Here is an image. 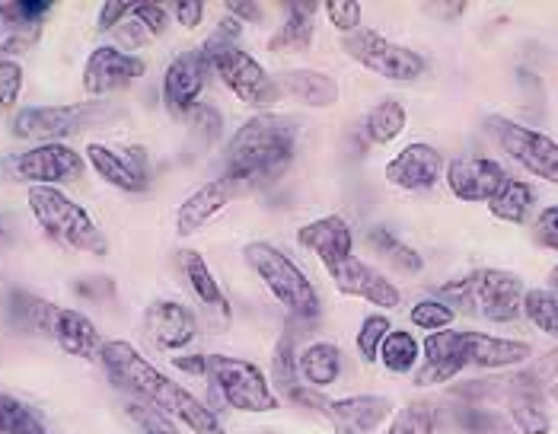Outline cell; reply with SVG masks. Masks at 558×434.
<instances>
[{
	"instance_id": "6da1fadb",
	"label": "cell",
	"mask_w": 558,
	"mask_h": 434,
	"mask_svg": "<svg viewBox=\"0 0 558 434\" xmlns=\"http://www.w3.org/2000/svg\"><path fill=\"white\" fill-rule=\"evenodd\" d=\"M106 374L112 377L116 387L131 393V399L147 402L154 409H160L163 415H170L172 422H182L189 432L195 434H230L223 429V422L217 419L211 406H205L192 390H185L179 381L167 377L163 371H157L137 348L122 339H112L102 346L99 354Z\"/></svg>"
},
{
	"instance_id": "c3c4849f",
	"label": "cell",
	"mask_w": 558,
	"mask_h": 434,
	"mask_svg": "<svg viewBox=\"0 0 558 434\" xmlns=\"http://www.w3.org/2000/svg\"><path fill=\"white\" fill-rule=\"evenodd\" d=\"M172 364H175L182 374L208 377V354H182V358H172Z\"/></svg>"
},
{
	"instance_id": "ffe728a7",
	"label": "cell",
	"mask_w": 558,
	"mask_h": 434,
	"mask_svg": "<svg viewBox=\"0 0 558 434\" xmlns=\"http://www.w3.org/2000/svg\"><path fill=\"white\" fill-rule=\"evenodd\" d=\"M332 281L336 288L348 294V298H361L367 304H374L377 310H396L402 304V291L389 281L387 275L380 268H374L371 262L357 260L351 256L348 262H342L336 272H332Z\"/></svg>"
},
{
	"instance_id": "d590c367",
	"label": "cell",
	"mask_w": 558,
	"mask_h": 434,
	"mask_svg": "<svg viewBox=\"0 0 558 434\" xmlns=\"http://www.w3.org/2000/svg\"><path fill=\"white\" fill-rule=\"evenodd\" d=\"M511 409V422L517 425V432L523 434H549L553 422L543 412V396H514L508 399Z\"/></svg>"
},
{
	"instance_id": "9c48e42d",
	"label": "cell",
	"mask_w": 558,
	"mask_h": 434,
	"mask_svg": "<svg viewBox=\"0 0 558 434\" xmlns=\"http://www.w3.org/2000/svg\"><path fill=\"white\" fill-rule=\"evenodd\" d=\"M342 48L351 61H357L371 74H377L384 81H392V84H412V81H418L428 71L425 55H418L415 48L392 43V39L374 33V29H364V26L357 33L344 36Z\"/></svg>"
},
{
	"instance_id": "d4e9b609",
	"label": "cell",
	"mask_w": 558,
	"mask_h": 434,
	"mask_svg": "<svg viewBox=\"0 0 558 434\" xmlns=\"http://www.w3.org/2000/svg\"><path fill=\"white\" fill-rule=\"evenodd\" d=\"M342 348L332 342H310L298 351V377L310 390H329L342 377Z\"/></svg>"
},
{
	"instance_id": "60d3db41",
	"label": "cell",
	"mask_w": 558,
	"mask_h": 434,
	"mask_svg": "<svg viewBox=\"0 0 558 434\" xmlns=\"http://www.w3.org/2000/svg\"><path fill=\"white\" fill-rule=\"evenodd\" d=\"M319 10L326 13L329 26H336L342 36H351V33L361 29L364 10H361V3H354V0H329V3H319Z\"/></svg>"
},
{
	"instance_id": "277c9868",
	"label": "cell",
	"mask_w": 558,
	"mask_h": 434,
	"mask_svg": "<svg viewBox=\"0 0 558 434\" xmlns=\"http://www.w3.org/2000/svg\"><path fill=\"white\" fill-rule=\"evenodd\" d=\"M523 298L526 288L514 272L505 268H478L466 278H453L440 285L437 301L453 310L482 316L488 323H514L523 316Z\"/></svg>"
},
{
	"instance_id": "f907efd6",
	"label": "cell",
	"mask_w": 558,
	"mask_h": 434,
	"mask_svg": "<svg viewBox=\"0 0 558 434\" xmlns=\"http://www.w3.org/2000/svg\"><path fill=\"white\" fill-rule=\"evenodd\" d=\"M546 291H549V294L558 301V265L549 272V288H546Z\"/></svg>"
},
{
	"instance_id": "30bf717a",
	"label": "cell",
	"mask_w": 558,
	"mask_h": 434,
	"mask_svg": "<svg viewBox=\"0 0 558 434\" xmlns=\"http://www.w3.org/2000/svg\"><path fill=\"white\" fill-rule=\"evenodd\" d=\"M86 170V157L71 144H36L29 150H20L0 164V173L10 182H26L29 189L51 185L61 189L68 182H77Z\"/></svg>"
},
{
	"instance_id": "7a4b0ae2",
	"label": "cell",
	"mask_w": 558,
	"mask_h": 434,
	"mask_svg": "<svg viewBox=\"0 0 558 434\" xmlns=\"http://www.w3.org/2000/svg\"><path fill=\"white\" fill-rule=\"evenodd\" d=\"M533 354L530 342L501 339L473 329H444L430 333L422 342V364L415 371V387H437L453 381L466 367L482 371H508L526 364Z\"/></svg>"
},
{
	"instance_id": "4dcf8cb0",
	"label": "cell",
	"mask_w": 558,
	"mask_h": 434,
	"mask_svg": "<svg viewBox=\"0 0 558 434\" xmlns=\"http://www.w3.org/2000/svg\"><path fill=\"white\" fill-rule=\"evenodd\" d=\"M533 202H536V192L530 182L523 179H508L505 189L488 202V212L505 220V224H523L530 212H533Z\"/></svg>"
},
{
	"instance_id": "7bdbcfd3",
	"label": "cell",
	"mask_w": 558,
	"mask_h": 434,
	"mask_svg": "<svg viewBox=\"0 0 558 434\" xmlns=\"http://www.w3.org/2000/svg\"><path fill=\"white\" fill-rule=\"evenodd\" d=\"M23 93V68L13 58H0V109H13Z\"/></svg>"
},
{
	"instance_id": "7c38bea8",
	"label": "cell",
	"mask_w": 558,
	"mask_h": 434,
	"mask_svg": "<svg viewBox=\"0 0 558 434\" xmlns=\"http://www.w3.org/2000/svg\"><path fill=\"white\" fill-rule=\"evenodd\" d=\"M488 131L495 137V144L514 160L517 167H523L530 176L546 179L558 185V141L543 134V131L520 125L514 119L505 116H492L488 119Z\"/></svg>"
},
{
	"instance_id": "8992f818",
	"label": "cell",
	"mask_w": 558,
	"mask_h": 434,
	"mask_svg": "<svg viewBox=\"0 0 558 434\" xmlns=\"http://www.w3.org/2000/svg\"><path fill=\"white\" fill-rule=\"evenodd\" d=\"M122 116V109L109 99H89L71 106H33L13 119V137L39 141V144H64L74 134L106 129Z\"/></svg>"
},
{
	"instance_id": "b9f144b4",
	"label": "cell",
	"mask_w": 558,
	"mask_h": 434,
	"mask_svg": "<svg viewBox=\"0 0 558 434\" xmlns=\"http://www.w3.org/2000/svg\"><path fill=\"white\" fill-rule=\"evenodd\" d=\"M185 122L195 129V134H198L205 144H215L217 137H220V131H223V119H220V112H217L215 106H205V103H198V106L185 116Z\"/></svg>"
},
{
	"instance_id": "e0dca14e",
	"label": "cell",
	"mask_w": 558,
	"mask_h": 434,
	"mask_svg": "<svg viewBox=\"0 0 558 434\" xmlns=\"http://www.w3.org/2000/svg\"><path fill=\"white\" fill-rule=\"evenodd\" d=\"M51 13L48 0H7L0 3V55H26L43 39L45 16Z\"/></svg>"
},
{
	"instance_id": "3957f363",
	"label": "cell",
	"mask_w": 558,
	"mask_h": 434,
	"mask_svg": "<svg viewBox=\"0 0 558 434\" xmlns=\"http://www.w3.org/2000/svg\"><path fill=\"white\" fill-rule=\"evenodd\" d=\"M298 150V122L275 112H258L246 119L227 141V173L236 185L265 182L288 170Z\"/></svg>"
},
{
	"instance_id": "f546056e",
	"label": "cell",
	"mask_w": 558,
	"mask_h": 434,
	"mask_svg": "<svg viewBox=\"0 0 558 434\" xmlns=\"http://www.w3.org/2000/svg\"><path fill=\"white\" fill-rule=\"evenodd\" d=\"M405 125H409L405 106L396 103V99H384V103H377V106L367 112V119H364V134H367L371 144L387 147V144H392V141L405 131Z\"/></svg>"
},
{
	"instance_id": "44dd1931",
	"label": "cell",
	"mask_w": 558,
	"mask_h": 434,
	"mask_svg": "<svg viewBox=\"0 0 558 434\" xmlns=\"http://www.w3.org/2000/svg\"><path fill=\"white\" fill-rule=\"evenodd\" d=\"M144 336L160 351H182L195 342L198 320L179 301H154L144 310Z\"/></svg>"
},
{
	"instance_id": "2e32d148",
	"label": "cell",
	"mask_w": 558,
	"mask_h": 434,
	"mask_svg": "<svg viewBox=\"0 0 558 434\" xmlns=\"http://www.w3.org/2000/svg\"><path fill=\"white\" fill-rule=\"evenodd\" d=\"M319 415H326L336 434H377L392 419V399L377 393L342 396V399L326 396Z\"/></svg>"
},
{
	"instance_id": "8fae6325",
	"label": "cell",
	"mask_w": 558,
	"mask_h": 434,
	"mask_svg": "<svg viewBox=\"0 0 558 434\" xmlns=\"http://www.w3.org/2000/svg\"><path fill=\"white\" fill-rule=\"evenodd\" d=\"M202 48L208 51V58L215 64V74L223 81V87L230 89L243 106L268 109V106H275L284 96L281 84L258 64L250 51H243L236 45L233 48H208V45H202Z\"/></svg>"
},
{
	"instance_id": "603a6c76",
	"label": "cell",
	"mask_w": 558,
	"mask_h": 434,
	"mask_svg": "<svg viewBox=\"0 0 558 434\" xmlns=\"http://www.w3.org/2000/svg\"><path fill=\"white\" fill-rule=\"evenodd\" d=\"M298 243L323 262L329 275L354 256V237L342 215H326L303 224L298 230Z\"/></svg>"
},
{
	"instance_id": "f35d334b",
	"label": "cell",
	"mask_w": 558,
	"mask_h": 434,
	"mask_svg": "<svg viewBox=\"0 0 558 434\" xmlns=\"http://www.w3.org/2000/svg\"><path fill=\"white\" fill-rule=\"evenodd\" d=\"M43 422L10 393L0 390V434H36Z\"/></svg>"
},
{
	"instance_id": "cb8c5ba5",
	"label": "cell",
	"mask_w": 558,
	"mask_h": 434,
	"mask_svg": "<svg viewBox=\"0 0 558 434\" xmlns=\"http://www.w3.org/2000/svg\"><path fill=\"white\" fill-rule=\"evenodd\" d=\"M236 192H240V185H236L230 176H217L211 182L198 185V189L179 205V212H175V233H179V237L198 233L205 224H211V220L236 198Z\"/></svg>"
},
{
	"instance_id": "7402d4cb",
	"label": "cell",
	"mask_w": 558,
	"mask_h": 434,
	"mask_svg": "<svg viewBox=\"0 0 558 434\" xmlns=\"http://www.w3.org/2000/svg\"><path fill=\"white\" fill-rule=\"evenodd\" d=\"M45 336H51L58 348L71 358H81V361H99L102 354V336L96 329V323L81 313V310H71V306L51 304L48 310V329Z\"/></svg>"
},
{
	"instance_id": "74e56055",
	"label": "cell",
	"mask_w": 558,
	"mask_h": 434,
	"mask_svg": "<svg viewBox=\"0 0 558 434\" xmlns=\"http://www.w3.org/2000/svg\"><path fill=\"white\" fill-rule=\"evenodd\" d=\"M453 320H457V310L447 306L444 301H437V298H425V301H418V304L409 310V323H412L415 329H425L428 336L430 333L450 329Z\"/></svg>"
},
{
	"instance_id": "f1b7e54d",
	"label": "cell",
	"mask_w": 558,
	"mask_h": 434,
	"mask_svg": "<svg viewBox=\"0 0 558 434\" xmlns=\"http://www.w3.org/2000/svg\"><path fill=\"white\" fill-rule=\"evenodd\" d=\"M367 243H371V250H374L380 260H387V265H392L396 272L418 275V272L425 268L422 253H418L415 246H409L402 237H396L387 227H374V230L367 233Z\"/></svg>"
},
{
	"instance_id": "1f68e13d",
	"label": "cell",
	"mask_w": 558,
	"mask_h": 434,
	"mask_svg": "<svg viewBox=\"0 0 558 434\" xmlns=\"http://www.w3.org/2000/svg\"><path fill=\"white\" fill-rule=\"evenodd\" d=\"M380 364L389 374H415L422 364V342L409 329H392L380 348Z\"/></svg>"
},
{
	"instance_id": "836d02e7",
	"label": "cell",
	"mask_w": 558,
	"mask_h": 434,
	"mask_svg": "<svg viewBox=\"0 0 558 434\" xmlns=\"http://www.w3.org/2000/svg\"><path fill=\"white\" fill-rule=\"evenodd\" d=\"M523 316L546 336L558 339V301L546 288H530L523 298Z\"/></svg>"
},
{
	"instance_id": "f6af8a7d",
	"label": "cell",
	"mask_w": 558,
	"mask_h": 434,
	"mask_svg": "<svg viewBox=\"0 0 558 434\" xmlns=\"http://www.w3.org/2000/svg\"><path fill=\"white\" fill-rule=\"evenodd\" d=\"M533 237H536L539 246L558 253V205H549V208L539 212L536 224H533Z\"/></svg>"
},
{
	"instance_id": "7dc6e473",
	"label": "cell",
	"mask_w": 558,
	"mask_h": 434,
	"mask_svg": "<svg viewBox=\"0 0 558 434\" xmlns=\"http://www.w3.org/2000/svg\"><path fill=\"white\" fill-rule=\"evenodd\" d=\"M167 7L175 16V23L185 26V29H198L202 20H205V3L202 0H175V3H167Z\"/></svg>"
},
{
	"instance_id": "9a60e30c",
	"label": "cell",
	"mask_w": 558,
	"mask_h": 434,
	"mask_svg": "<svg viewBox=\"0 0 558 434\" xmlns=\"http://www.w3.org/2000/svg\"><path fill=\"white\" fill-rule=\"evenodd\" d=\"M147 74V61L119 45H99L84 64L86 96H112Z\"/></svg>"
},
{
	"instance_id": "ac0fdd59",
	"label": "cell",
	"mask_w": 558,
	"mask_h": 434,
	"mask_svg": "<svg viewBox=\"0 0 558 434\" xmlns=\"http://www.w3.org/2000/svg\"><path fill=\"white\" fill-rule=\"evenodd\" d=\"M444 173H447L444 154L428 141L405 144L387 164V179L405 192H428L444 179Z\"/></svg>"
},
{
	"instance_id": "d6986e66",
	"label": "cell",
	"mask_w": 558,
	"mask_h": 434,
	"mask_svg": "<svg viewBox=\"0 0 558 434\" xmlns=\"http://www.w3.org/2000/svg\"><path fill=\"white\" fill-rule=\"evenodd\" d=\"M447 189L460 198V202H492L505 182L511 179L508 170L498 160L488 157H460L447 164Z\"/></svg>"
},
{
	"instance_id": "681fc988",
	"label": "cell",
	"mask_w": 558,
	"mask_h": 434,
	"mask_svg": "<svg viewBox=\"0 0 558 434\" xmlns=\"http://www.w3.org/2000/svg\"><path fill=\"white\" fill-rule=\"evenodd\" d=\"M227 13L236 16L240 23H246V20H262V7H258V3H227Z\"/></svg>"
},
{
	"instance_id": "484cf974",
	"label": "cell",
	"mask_w": 558,
	"mask_h": 434,
	"mask_svg": "<svg viewBox=\"0 0 558 434\" xmlns=\"http://www.w3.org/2000/svg\"><path fill=\"white\" fill-rule=\"evenodd\" d=\"M278 84H281V89L291 99H298V103L310 106V109H329V106L339 103V84H336V77H329L323 71H310V68L284 71L278 77Z\"/></svg>"
},
{
	"instance_id": "ba28073f",
	"label": "cell",
	"mask_w": 558,
	"mask_h": 434,
	"mask_svg": "<svg viewBox=\"0 0 558 434\" xmlns=\"http://www.w3.org/2000/svg\"><path fill=\"white\" fill-rule=\"evenodd\" d=\"M208 377H211L217 396L236 412L265 415V412L278 409V396L271 390V381L246 358L208 354Z\"/></svg>"
},
{
	"instance_id": "4fadbf2b",
	"label": "cell",
	"mask_w": 558,
	"mask_h": 434,
	"mask_svg": "<svg viewBox=\"0 0 558 434\" xmlns=\"http://www.w3.org/2000/svg\"><path fill=\"white\" fill-rule=\"evenodd\" d=\"M86 164L96 170L102 182H109L119 192H147L150 189V157L141 144H86Z\"/></svg>"
},
{
	"instance_id": "e575fe53",
	"label": "cell",
	"mask_w": 558,
	"mask_h": 434,
	"mask_svg": "<svg viewBox=\"0 0 558 434\" xmlns=\"http://www.w3.org/2000/svg\"><path fill=\"white\" fill-rule=\"evenodd\" d=\"M271 381L284 396H291L303 387L301 377H298V351H294V342L288 336H281L275 351H271Z\"/></svg>"
},
{
	"instance_id": "4316f807",
	"label": "cell",
	"mask_w": 558,
	"mask_h": 434,
	"mask_svg": "<svg viewBox=\"0 0 558 434\" xmlns=\"http://www.w3.org/2000/svg\"><path fill=\"white\" fill-rule=\"evenodd\" d=\"M179 265H182V275H185L192 294L198 298V304L205 306V310H215V313H220L227 320L230 316V304L223 298V288L215 278V272L208 268V262L202 260V253H192V250L179 253Z\"/></svg>"
},
{
	"instance_id": "ee69618b",
	"label": "cell",
	"mask_w": 558,
	"mask_h": 434,
	"mask_svg": "<svg viewBox=\"0 0 558 434\" xmlns=\"http://www.w3.org/2000/svg\"><path fill=\"white\" fill-rule=\"evenodd\" d=\"M131 16L150 33V39L163 36L167 26H170V7L167 3H134V13Z\"/></svg>"
},
{
	"instance_id": "bcb514c9",
	"label": "cell",
	"mask_w": 558,
	"mask_h": 434,
	"mask_svg": "<svg viewBox=\"0 0 558 434\" xmlns=\"http://www.w3.org/2000/svg\"><path fill=\"white\" fill-rule=\"evenodd\" d=\"M131 10H134V3H129V0H109V3H102L99 7V20H96V29L99 33L119 29L131 16Z\"/></svg>"
},
{
	"instance_id": "83f0119b",
	"label": "cell",
	"mask_w": 558,
	"mask_h": 434,
	"mask_svg": "<svg viewBox=\"0 0 558 434\" xmlns=\"http://www.w3.org/2000/svg\"><path fill=\"white\" fill-rule=\"evenodd\" d=\"M319 3H288V20L268 36V51H303L313 43V16Z\"/></svg>"
},
{
	"instance_id": "d6a6232c",
	"label": "cell",
	"mask_w": 558,
	"mask_h": 434,
	"mask_svg": "<svg viewBox=\"0 0 558 434\" xmlns=\"http://www.w3.org/2000/svg\"><path fill=\"white\" fill-rule=\"evenodd\" d=\"M392 333V323H389L387 313H371L361 320V329H357V354L364 364H377L380 361V348L387 342V336Z\"/></svg>"
},
{
	"instance_id": "ab89813d",
	"label": "cell",
	"mask_w": 558,
	"mask_h": 434,
	"mask_svg": "<svg viewBox=\"0 0 558 434\" xmlns=\"http://www.w3.org/2000/svg\"><path fill=\"white\" fill-rule=\"evenodd\" d=\"M125 412H129L131 422L137 425V434H182L175 429V422H172L170 415H163L160 409H154L147 402L131 399L129 406H125Z\"/></svg>"
},
{
	"instance_id": "816d5d0a",
	"label": "cell",
	"mask_w": 558,
	"mask_h": 434,
	"mask_svg": "<svg viewBox=\"0 0 558 434\" xmlns=\"http://www.w3.org/2000/svg\"><path fill=\"white\" fill-rule=\"evenodd\" d=\"M549 396H553V399H556V402H558V384H556V387H553V390H549Z\"/></svg>"
},
{
	"instance_id": "8d00e7d4",
	"label": "cell",
	"mask_w": 558,
	"mask_h": 434,
	"mask_svg": "<svg viewBox=\"0 0 558 434\" xmlns=\"http://www.w3.org/2000/svg\"><path fill=\"white\" fill-rule=\"evenodd\" d=\"M434 422L437 419L428 402H409L392 412L384 434H434Z\"/></svg>"
},
{
	"instance_id": "5b68a950",
	"label": "cell",
	"mask_w": 558,
	"mask_h": 434,
	"mask_svg": "<svg viewBox=\"0 0 558 434\" xmlns=\"http://www.w3.org/2000/svg\"><path fill=\"white\" fill-rule=\"evenodd\" d=\"M26 198H29V212L36 215L45 237L54 240L58 246L74 250V253H96V256L109 253V243L99 233L96 220L89 217L84 205L68 198L61 189L36 185L26 192Z\"/></svg>"
},
{
	"instance_id": "52a82bcc",
	"label": "cell",
	"mask_w": 558,
	"mask_h": 434,
	"mask_svg": "<svg viewBox=\"0 0 558 434\" xmlns=\"http://www.w3.org/2000/svg\"><path fill=\"white\" fill-rule=\"evenodd\" d=\"M243 260L258 275V281L268 288V294L284 306L291 316L301 320H316L319 316V294L313 281L303 275V268L291 256H284L278 246L253 240L243 250Z\"/></svg>"
},
{
	"instance_id": "5bb4252c",
	"label": "cell",
	"mask_w": 558,
	"mask_h": 434,
	"mask_svg": "<svg viewBox=\"0 0 558 434\" xmlns=\"http://www.w3.org/2000/svg\"><path fill=\"white\" fill-rule=\"evenodd\" d=\"M211 74H215V64L205 48H192L172 58L163 74V106L172 119H185L198 106Z\"/></svg>"
}]
</instances>
